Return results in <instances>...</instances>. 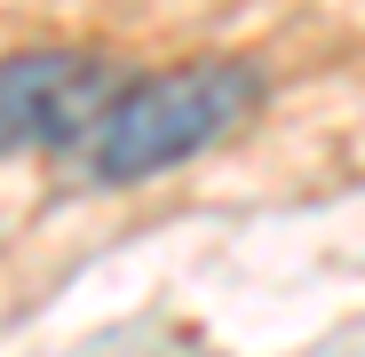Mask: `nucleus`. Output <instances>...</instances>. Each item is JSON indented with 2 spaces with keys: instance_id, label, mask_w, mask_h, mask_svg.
<instances>
[{
  "instance_id": "f257e3e1",
  "label": "nucleus",
  "mask_w": 365,
  "mask_h": 357,
  "mask_svg": "<svg viewBox=\"0 0 365 357\" xmlns=\"http://www.w3.org/2000/svg\"><path fill=\"white\" fill-rule=\"evenodd\" d=\"M255 95H262V72L238 56L151 72L128 95H111L103 119L88 128V175L96 183H151V175L199 159L215 135H230Z\"/></svg>"
},
{
  "instance_id": "f03ea898",
  "label": "nucleus",
  "mask_w": 365,
  "mask_h": 357,
  "mask_svg": "<svg viewBox=\"0 0 365 357\" xmlns=\"http://www.w3.org/2000/svg\"><path fill=\"white\" fill-rule=\"evenodd\" d=\"M119 95V64L96 48H24L0 56V159L88 143L103 103Z\"/></svg>"
}]
</instances>
